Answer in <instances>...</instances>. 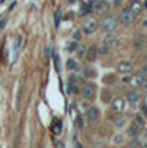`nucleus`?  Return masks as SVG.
I'll use <instances>...</instances> for the list:
<instances>
[{
  "label": "nucleus",
  "mask_w": 147,
  "mask_h": 148,
  "mask_svg": "<svg viewBox=\"0 0 147 148\" xmlns=\"http://www.w3.org/2000/svg\"><path fill=\"white\" fill-rule=\"evenodd\" d=\"M142 109H147V95L144 97V102H142Z\"/></svg>",
  "instance_id": "nucleus-31"
},
{
  "label": "nucleus",
  "mask_w": 147,
  "mask_h": 148,
  "mask_svg": "<svg viewBox=\"0 0 147 148\" xmlns=\"http://www.w3.org/2000/svg\"><path fill=\"white\" fill-rule=\"evenodd\" d=\"M76 125H78V128H83V125H84V122H83V119H81V115H76Z\"/></svg>",
  "instance_id": "nucleus-24"
},
{
  "label": "nucleus",
  "mask_w": 147,
  "mask_h": 148,
  "mask_svg": "<svg viewBox=\"0 0 147 148\" xmlns=\"http://www.w3.org/2000/svg\"><path fill=\"white\" fill-rule=\"evenodd\" d=\"M140 74H142V76H147V66L142 67V73H140Z\"/></svg>",
  "instance_id": "nucleus-32"
},
{
  "label": "nucleus",
  "mask_w": 147,
  "mask_h": 148,
  "mask_svg": "<svg viewBox=\"0 0 147 148\" xmlns=\"http://www.w3.org/2000/svg\"><path fill=\"white\" fill-rule=\"evenodd\" d=\"M86 117L89 122H96L98 119H99V109L98 107H89L86 112Z\"/></svg>",
  "instance_id": "nucleus-9"
},
{
  "label": "nucleus",
  "mask_w": 147,
  "mask_h": 148,
  "mask_svg": "<svg viewBox=\"0 0 147 148\" xmlns=\"http://www.w3.org/2000/svg\"><path fill=\"white\" fill-rule=\"evenodd\" d=\"M144 27H146V28H147V20H146V21H144Z\"/></svg>",
  "instance_id": "nucleus-36"
},
{
  "label": "nucleus",
  "mask_w": 147,
  "mask_h": 148,
  "mask_svg": "<svg viewBox=\"0 0 147 148\" xmlns=\"http://www.w3.org/2000/svg\"><path fill=\"white\" fill-rule=\"evenodd\" d=\"M66 67L68 69H71V71H78V69H80V67H78V63H76L74 59H68Z\"/></svg>",
  "instance_id": "nucleus-17"
},
{
  "label": "nucleus",
  "mask_w": 147,
  "mask_h": 148,
  "mask_svg": "<svg viewBox=\"0 0 147 148\" xmlns=\"http://www.w3.org/2000/svg\"><path fill=\"white\" fill-rule=\"evenodd\" d=\"M86 54V59L88 61H94L96 59V56H98V49H96V48H89V49H88V53H84Z\"/></svg>",
  "instance_id": "nucleus-15"
},
{
  "label": "nucleus",
  "mask_w": 147,
  "mask_h": 148,
  "mask_svg": "<svg viewBox=\"0 0 147 148\" xmlns=\"http://www.w3.org/2000/svg\"><path fill=\"white\" fill-rule=\"evenodd\" d=\"M89 12H91L89 5H88L86 2H81V7H80V12H78V15H80V17H86Z\"/></svg>",
  "instance_id": "nucleus-14"
},
{
  "label": "nucleus",
  "mask_w": 147,
  "mask_h": 148,
  "mask_svg": "<svg viewBox=\"0 0 147 148\" xmlns=\"http://www.w3.org/2000/svg\"><path fill=\"white\" fill-rule=\"evenodd\" d=\"M5 25H7V20H5V18H3V20L0 21V31H2V30H3V28H5Z\"/></svg>",
  "instance_id": "nucleus-29"
},
{
  "label": "nucleus",
  "mask_w": 147,
  "mask_h": 148,
  "mask_svg": "<svg viewBox=\"0 0 147 148\" xmlns=\"http://www.w3.org/2000/svg\"><path fill=\"white\" fill-rule=\"evenodd\" d=\"M104 82H106V84H113V82H114V76H113V74L104 76Z\"/></svg>",
  "instance_id": "nucleus-21"
},
{
  "label": "nucleus",
  "mask_w": 147,
  "mask_h": 148,
  "mask_svg": "<svg viewBox=\"0 0 147 148\" xmlns=\"http://www.w3.org/2000/svg\"><path fill=\"white\" fill-rule=\"evenodd\" d=\"M83 76H84V77H93L94 71L93 69H89V67H83Z\"/></svg>",
  "instance_id": "nucleus-19"
},
{
  "label": "nucleus",
  "mask_w": 147,
  "mask_h": 148,
  "mask_svg": "<svg viewBox=\"0 0 147 148\" xmlns=\"http://www.w3.org/2000/svg\"><path fill=\"white\" fill-rule=\"evenodd\" d=\"M102 45L111 49V48H114L116 45H117V38H116L114 35H106V36L102 38Z\"/></svg>",
  "instance_id": "nucleus-8"
},
{
  "label": "nucleus",
  "mask_w": 147,
  "mask_h": 148,
  "mask_svg": "<svg viewBox=\"0 0 147 148\" xmlns=\"http://www.w3.org/2000/svg\"><path fill=\"white\" fill-rule=\"evenodd\" d=\"M114 143H116V145H121V143H122V137H121V135H116V137H114Z\"/></svg>",
  "instance_id": "nucleus-27"
},
{
  "label": "nucleus",
  "mask_w": 147,
  "mask_h": 148,
  "mask_svg": "<svg viewBox=\"0 0 147 148\" xmlns=\"http://www.w3.org/2000/svg\"><path fill=\"white\" fill-rule=\"evenodd\" d=\"M114 123H116V127H122V125H124V123H126V120H124V119H116V122H114Z\"/></svg>",
  "instance_id": "nucleus-26"
},
{
  "label": "nucleus",
  "mask_w": 147,
  "mask_h": 148,
  "mask_svg": "<svg viewBox=\"0 0 147 148\" xmlns=\"http://www.w3.org/2000/svg\"><path fill=\"white\" fill-rule=\"evenodd\" d=\"M129 8H131V12H132L134 15H139L140 12H142V8H144V7H142V3H140V2H136V0H132V2H131V7H129Z\"/></svg>",
  "instance_id": "nucleus-12"
},
{
  "label": "nucleus",
  "mask_w": 147,
  "mask_h": 148,
  "mask_svg": "<svg viewBox=\"0 0 147 148\" xmlns=\"http://www.w3.org/2000/svg\"><path fill=\"white\" fill-rule=\"evenodd\" d=\"M134 18H136V15L131 12V8H122V13H121V21L124 23V25H131L134 21Z\"/></svg>",
  "instance_id": "nucleus-4"
},
{
  "label": "nucleus",
  "mask_w": 147,
  "mask_h": 148,
  "mask_svg": "<svg viewBox=\"0 0 147 148\" xmlns=\"http://www.w3.org/2000/svg\"><path fill=\"white\" fill-rule=\"evenodd\" d=\"M101 28H102L106 33H111V31H114V30L117 28V20H116L114 17H106L104 20L101 21Z\"/></svg>",
  "instance_id": "nucleus-2"
},
{
  "label": "nucleus",
  "mask_w": 147,
  "mask_h": 148,
  "mask_svg": "<svg viewBox=\"0 0 147 148\" xmlns=\"http://www.w3.org/2000/svg\"><path fill=\"white\" fill-rule=\"evenodd\" d=\"M61 128H63V125H61V120H58V119H56V122L53 123V133L60 135L61 133Z\"/></svg>",
  "instance_id": "nucleus-16"
},
{
  "label": "nucleus",
  "mask_w": 147,
  "mask_h": 148,
  "mask_svg": "<svg viewBox=\"0 0 147 148\" xmlns=\"http://www.w3.org/2000/svg\"><path fill=\"white\" fill-rule=\"evenodd\" d=\"M111 110H113L114 114H122V112L126 110V101H124L122 97L114 99V101L111 102Z\"/></svg>",
  "instance_id": "nucleus-3"
},
{
  "label": "nucleus",
  "mask_w": 147,
  "mask_h": 148,
  "mask_svg": "<svg viewBox=\"0 0 147 148\" xmlns=\"http://www.w3.org/2000/svg\"><path fill=\"white\" fill-rule=\"evenodd\" d=\"M84 53H86V49H84V48H83V49H78V56H80V58H83Z\"/></svg>",
  "instance_id": "nucleus-30"
},
{
  "label": "nucleus",
  "mask_w": 147,
  "mask_h": 148,
  "mask_svg": "<svg viewBox=\"0 0 147 148\" xmlns=\"http://www.w3.org/2000/svg\"><path fill=\"white\" fill-rule=\"evenodd\" d=\"M23 92H25V77H22V79H20V84H18V94H17V110H20V109H22Z\"/></svg>",
  "instance_id": "nucleus-7"
},
{
  "label": "nucleus",
  "mask_w": 147,
  "mask_h": 148,
  "mask_svg": "<svg viewBox=\"0 0 147 148\" xmlns=\"http://www.w3.org/2000/svg\"><path fill=\"white\" fill-rule=\"evenodd\" d=\"M66 49H68V51H74V49H76V43H74V41L68 43V45H66Z\"/></svg>",
  "instance_id": "nucleus-25"
},
{
  "label": "nucleus",
  "mask_w": 147,
  "mask_h": 148,
  "mask_svg": "<svg viewBox=\"0 0 147 148\" xmlns=\"http://www.w3.org/2000/svg\"><path fill=\"white\" fill-rule=\"evenodd\" d=\"M53 59H55V66H56V71H60V56H58V54L55 53Z\"/></svg>",
  "instance_id": "nucleus-23"
},
{
  "label": "nucleus",
  "mask_w": 147,
  "mask_h": 148,
  "mask_svg": "<svg viewBox=\"0 0 147 148\" xmlns=\"http://www.w3.org/2000/svg\"><path fill=\"white\" fill-rule=\"evenodd\" d=\"M60 20H61V12L58 10V12H56V17H55V25H56V28L60 27Z\"/></svg>",
  "instance_id": "nucleus-22"
},
{
  "label": "nucleus",
  "mask_w": 147,
  "mask_h": 148,
  "mask_svg": "<svg viewBox=\"0 0 147 148\" xmlns=\"http://www.w3.org/2000/svg\"><path fill=\"white\" fill-rule=\"evenodd\" d=\"M129 82H132L134 86H137V87H139L140 84H142V74H137V76H134V77H132V79H131Z\"/></svg>",
  "instance_id": "nucleus-18"
},
{
  "label": "nucleus",
  "mask_w": 147,
  "mask_h": 148,
  "mask_svg": "<svg viewBox=\"0 0 147 148\" xmlns=\"http://www.w3.org/2000/svg\"><path fill=\"white\" fill-rule=\"evenodd\" d=\"M144 110V115H146V120H147V109H142Z\"/></svg>",
  "instance_id": "nucleus-34"
},
{
  "label": "nucleus",
  "mask_w": 147,
  "mask_h": 148,
  "mask_svg": "<svg viewBox=\"0 0 147 148\" xmlns=\"http://www.w3.org/2000/svg\"><path fill=\"white\" fill-rule=\"evenodd\" d=\"M146 141H147V133H146Z\"/></svg>",
  "instance_id": "nucleus-37"
},
{
  "label": "nucleus",
  "mask_w": 147,
  "mask_h": 148,
  "mask_svg": "<svg viewBox=\"0 0 147 148\" xmlns=\"http://www.w3.org/2000/svg\"><path fill=\"white\" fill-rule=\"evenodd\" d=\"M132 125L136 128H137V130H142V128H144V125H146V119H144V117H142V115H136V117H134V122H132Z\"/></svg>",
  "instance_id": "nucleus-10"
},
{
  "label": "nucleus",
  "mask_w": 147,
  "mask_h": 148,
  "mask_svg": "<svg viewBox=\"0 0 147 148\" xmlns=\"http://www.w3.org/2000/svg\"><path fill=\"white\" fill-rule=\"evenodd\" d=\"M107 8H109V2H99L98 0V3H96V7H94V12H107Z\"/></svg>",
  "instance_id": "nucleus-13"
},
{
  "label": "nucleus",
  "mask_w": 147,
  "mask_h": 148,
  "mask_svg": "<svg viewBox=\"0 0 147 148\" xmlns=\"http://www.w3.org/2000/svg\"><path fill=\"white\" fill-rule=\"evenodd\" d=\"M142 7H146V8H147V0H144V5H142Z\"/></svg>",
  "instance_id": "nucleus-35"
},
{
  "label": "nucleus",
  "mask_w": 147,
  "mask_h": 148,
  "mask_svg": "<svg viewBox=\"0 0 147 148\" xmlns=\"http://www.w3.org/2000/svg\"><path fill=\"white\" fill-rule=\"evenodd\" d=\"M107 51H109V48H107V46H104V45H102V46L99 48V53H101V54H106Z\"/></svg>",
  "instance_id": "nucleus-28"
},
{
  "label": "nucleus",
  "mask_w": 147,
  "mask_h": 148,
  "mask_svg": "<svg viewBox=\"0 0 147 148\" xmlns=\"http://www.w3.org/2000/svg\"><path fill=\"white\" fill-rule=\"evenodd\" d=\"M96 28H98V21L96 20H86L84 21V25H83V33H86V35H91L96 31Z\"/></svg>",
  "instance_id": "nucleus-6"
},
{
  "label": "nucleus",
  "mask_w": 147,
  "mask_h": 148,
  "mask_svg": "<svg viewBox=\"0 0 147 148\" xmlns=\"http://www.w3.org/2000/svg\"><path fill=\"white\" fill-rule=\"evenodd\" d=\"M140 86L144 87V91H147V79H146V81H142V84H140Z\"/></svg>",
  "instance_id": "nucleus-33"
},
{
  "label": "nucleus",
  "mask_w": 147,
  "mask_h": 148,
  "mask_svg": "<svg viewBox=\"0 0 147 148\" xmlns=\"http://www.w3.org/2000/svg\"><path fill=\"white\" fill-rule=\"evenodd\" d=\"M80 92L83 94V97H84L86 101L96 99V86H94V84H84V86L80 89Z\"/></svg>",
  "instance_id": "nucleus-1"
},
{
  "label": "nucleus",
  "mask_w": 147,
  "mask_h": 148,
  "mask_svg": "<svg viewBox=\"0 0 147 148\" xmlns=\"http://www.w3.org/2000/svg\"><path fill=\"white\" fill-rule=\"evenodd\" d=\"M127 101L131 102L132 105H136V104H139L140 102V94H137L136 91H131V92L127 94Z\"/></svg>",
  "instance_id": "nucleus-11"
},
{
  "label": "nucleus",
  "mask_w": 147,
  "mask_h": 148,
  "mask_svg": "<svg viewBox=\"0 0 147 148\" xmlns=\"http://www.w3.org/2000/svg\"><path fill=\"white\" fill-rule=\"evenodd\" d=\"M127 135H129V137H137V135H139V130L132 125V127H129V130H127Z\"/></svg>",
  "instance_id": "nucleus-20"
},
{
  "label": "nucleus",
  "mask_w": 147,
  "mask_h": 148,
  "mask_svg": "<svg viewBox=\"0 0 147 148\" xmlns=\"http://www.w3.org/2000/svg\"><path fill=\"white\" fill-rule=\"evenodd\" d=\"M132 69H134V64L131 61H119V63H117V71L122 73V74L132 73Z\"/></svg>",
  "instance_id": "nucleus-5"
}]
</instances>
